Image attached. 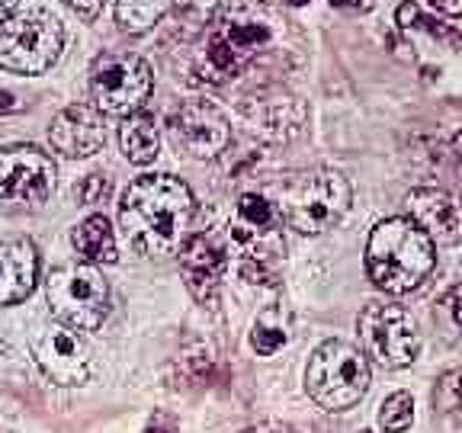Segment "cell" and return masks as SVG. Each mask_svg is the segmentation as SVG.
I'll return each instance as SVG.
<instances>
[{
  "label": "cell",
  "instance_id": "cb8c5ba5",
  "mask_svg": "<svg viewBox=\"0 0 462 433\" xmlns=\"http://www.w3.org/2000/svg\"><path fill=\"white\" fill-rule=\"evenodd\" d=\"M420 29H427V32L437 39H447L453 49H462V36L456 32V29H449L447 23H437L433 16H424V20H420Z\"/></svg>",
  "mask_w": 462,
  "mask_h": 433
},
{
  "label": "cell",
  "instance_id": "9c48e42d",
  "mask_svg": "<svg viewBox=\"0 0 462 433\" xmlns=\"http://www.w3.org/2000/svg\"><path fill=\"white\" fill-rule=\"evenodd\" d=\"M356 331L363 340V354L373 356L379 366L402 369L411 366L420 354V337L414 318L398 305L369 302L360 311Z\"/></svg>",
  "mask_w": 462,
  "mask_h": 433
},
{
  "label": "cell",
  "instance_id": "d4e9b609",
  "mask_svg": "<svg viewBox=\"0 0 462 433\" xmlns=\"http://www.w3.org/2000/svg\"><path fill=\"white\" fill-rule=\"evenodd\" d=\"M61 4H68L84 20H97L103 14V7H106V0H61Z\"/></svg>",
  "mask_w": 462,
  "mask_h": 433
},
{
  "label": "cell",
  "instance_id": "7a4b0ae2",
  "mask_svg": "<svg viewBox=\"0 0 462 433\" xmlns=\"http://www.w3.org/2000/svg\"><path fill=\"white\" fill-rule=\"evenodd\" d=\"M273 14L260 0H225L206 39L202 78L222 84L245 74L257 51L273 42Z\"/></svg>",
  "mask_w": 462,
  "mask_h": 433
},
{
  "label": "cell",
  "instance_id": "44dd1931",
  "mask_svg": "<svg viewBox=\"0 0 462 433\" xmlns=\"http://www.w3.org/2000/svg\"><path fill=\"white\" fill-rule=\"evenodd\" d=\"M414 424V398L408 392H395L379 408V427L385 433H404Z\"/></svg>",
  "mask_w": 462,
  "mask_h": 433
},
{
  "label": "cell",
  "instance_id": "ba28073f",
  "mask_svg": "<svg viewBox=\"0 0 462 433\" xmlns=\"http://www.w3.org/2000/svg\"><path fill=\"white\" fill-rule=\"evenodd\" d=\"M65 29L55 16L23 14L0 23V68L14 74H42L61 55Z\"/></svg>",
  "mask_w": 462,
  "mask_h": 433
},
{
  "label": "cell",
  "instance_id": "603a6c76",
  "mask_svg": "<svg viewBox=\"0 0 462 433\" xmlns=\"http://www.w3.org/2000/svg\"><path fill=\"white\" fill-rule=\"evenodd\" d=\"M78 196H80V202H87V206L106 199L109 196V177L106 173H90V177L78 187Z\"/></svg>",
  "mask_w": 462,
  "mask_h": 433
},
{
  "label": "cell",
  "instance_id": "8fae6325",
  "mask_svg": "<svg viewBox=\"0 0 462 433\" xmlns=\"http://www.w3.org/2000/svg\"><path fill=\"white\" fill-rule=\"evenodd\" d=\"M29 346H32V360L39 363V369L55 385L87 382V375H90V346L84 344L80 331L49 321V325L36 327Z\"/></svg>",
  "mask_w": 462,
  "mask_h": 433
},
{
  "label": "cell",
  "instance_id": "5b68a950",
  "mask_svg": "<svg viewBox=\"0 0 462 433\" xmlns=\"http://www.w3.org/2000/svg\"><path fill=\"white\" fill-rule=\"evenodd\" d=\"M350 209V183L337 170H309L282 189V218L302 235H325Z\"/></svg>",
  "mask_w": 462,
  "mask_h": 433
},
{
  "label": "cell",
  "instance_id": "d6a6232c",
  "mask_svg": "<svg viewBox=\"0 0 462 433\" xmlns=\"http://www.w3.org/2000/svg\"><path fill=\"white\" fill-rule=\"evenodd\" d=\"M16 4H20V0H0V23H7L10 16H14Z\"/></svg>",
  "mask_w": 462,
  "mask_h": 433
},
{
  "label": "cell",
  "instance_id": "ffe728a7",
  "mask_svg": "<svg viewBox=\"0 0 462 433\" xmlns=\"http://www.w3.org/2000/svg\"><path fill=\"white\" fill-rule=\"evenodd\" d=\"M171 0H116V20L125 32H144L167 14Z\"/></svg>",
  "mask_w": 462,
  "mask_h": 433
},
{
  "label": "cell",
  "instance_id": "3957f363",
  "mask_svg": "<svg viewBox=\"0 0 462 433\" xmlns=\"http://www.w3.org/2000/svg\"><path fill=\"white\" fill-rule=\"evenodd\" d=\"M437 263V244L411 218H385L369 231L366 273L389 296L414 292Z\"/></svg>",
  "mask_w": 462,
  "mask_h": 433
},
{
  "label": "cell",
  "instance_id": "9a60e30c",
  "mask_svg": "<svg viewBox=\"0 0 462 433\" xmlns=\"http://www.w3.org/2000/svg\"><path fill=\"white\" fill-rule=\"evenodd\" d=\"M180 263L183 276H187V286L199 302L212 299L218 292L225 280V270H228V244H225L222 235L209 231V235H193L187 244L180 247Z\"/></svg>",
  "mask_w": 462,
  "mask_h": 433
},
{
  "label": "cell",
  "instance_id": "5bb4252c",
  "mask_svg": "<svg viewBox=\"0 0 462 433\" xmlns=\"http://www.w3.org/2000/svg\"><path fill=\"white\" fill-rule=\"evenodd\" d=\"M49 142L65 158H87L103 148L106 142V119L90 103H74L55 115L49 129Z\"/></svg>",
  "mask_w": 462,
  "mask_h": 433
},
{
  "label": "cell",
  "instance_id": "2e32d148",
  "mask_svg": "<svg viewBox=\"0 0 462 433\" xmlns=\"http://www.w3.org/2000/svg\"><path fill=\"white\" fill-rule=\"evenodd\" d=\"M39 253L32 241H0V305H14L36 289Z\"/></svg>",
  "mask_w": 462,
  "mask_h": 433
},
{
  "label": "cell",
  "instance_id": "4316f807",
  "mask_svg": "<svg viewBox=\"0 0 462 433\" xmlns=\"http://www.w3.org/2000/svg\"><path fill=\"white\" fill-rule=\"evenodd\" d=\"M447 305H449V311H453L456 327L462 331V286H456L453 292H449V296H447Z\"/></svg>",
  "mask_w": 462,
  "mask_h": 433
},
{
  "label": "cell",
  "instance_id": "4fadbf2b",
  "mask_svg": "<svg viewBox=\"0 0 462 433\" xmlns=\"http://www.w3.org/2000/svg\"><path fill=\"white\" fill-rule=\"evenodd\" d=\"M408 218L424 231L433 244L462 241V202L437 187H418L408 193Z\"/></svg>",
  "mask_w": 462,
  "mask_h": 433
},
{
  "label": "cell",
  "instance_id": "f1b7e54d",
  "mask_svg": "<svg viewBox=\"0 0 462 433\" xmlns=\"http://www.w3.org/2000/svg\"><path fill=\"white\" fill-rule=\"evenodd\" d=\"M430 7H437L440 14L459 16L462 14V0H430Z\"/></svg>",
  "mask_w": 462,
  "mask_h": 433
},
{
  "label": "cell",
  "instance_id": "7c38bea8",
  "mask_svg": "<svg viewBox=\"0 0 462 433\" xmlns=\"http://www.w3.org/2000/svg\"><path fill=\"white\" fill-rule=\"evenodd\" d=\"M167 132H171V142L193 161L218 158L231 138V125L225 113L206 100L187 103L177 109L167 123Z\"/></svg>",
  "mask_w": 462,
  "mask_h": 433
},
{
  "label": "cell",
  "instance_id": "836d02e7",
  "mask_svg": "<svg viewBox=\"0 0 462 433\" xmlns=\"http://www.w3.org/2000/svg\"><path fill=\"white\" fill-rule=\"evenodd\" d=\"M144 433H173V430H171V427H164V424H161V420H154V424L148 427V430H144Z\"/></svg>",
  "mask_w": 462,
  "mask_h": 433
},
{
  "label": "cell",
  "instance_id": "8d00e7d4",
  "mask_svg": "<svg viewBox=\"0 0 462 433\" xmlns=\"http://www.w3.org/2000/svg\"><path fill=\"white\" fill-rule=\"evenodd\" d=\"M360 433H373V430H360Z\"/></svg>",
  "mask_w": 462,
  "mask_h": 433
},
{
  "label": "cell",
  "instance_id": "7402d4cb",
  "mask_svg": "<svg viewBox=\"0 0 462 433\" xmlns=\"http://www.w3.org/2000/svg\"><path fill=\"white\" fill-rule=\"evenodd\" d=\"M286 344V327L270 321V318H260L251 331V346L260 356H273L280 346Z\"/></svg>",
  "mask_w": 462,
  "mask_h": 433
},
{
  "label": "cell",
  "instance_id": "52a82bcc",
  "mask_svg": "<svg viewBox=\"0 0 462 433\" xmlns=\"http://www.w3.org/2000/svg\"><path fill=\"white\" fill-rule=\"evenodd\" d=\"M154 90V74L148 61L129 51L100 55L90 68V97L103 115L142 113Z\"/></svg>",
  "mask_w": 462,
  "mask_h": 433
},
{
  "label": "cell",
  "instance_id": "4dcf8cb0",
  "mask_svg": "<svg viewBox=\"0 0 462 433\" xmlns=\"http://www.w3.org/2000/svg\"><path fill=\"white\" fill-rule=\"evenodd\" d=\"M375 0H331V7H340V10H369Z\"/></svg>",
  "mask_w": 462,
  "mask_h": 433
},
{
  "label": "cell",
  "instance_id": "83f0119b",
  "mask_svg": "<svg viewBox=\"0 0 462 433\" xmlns=\"http://www.w3.org/2000/svg\"><path fill=\"white\" fill-rule=\"evenodd\" d=\"M16 109H23L20 97L10 94V90H0V113H16Z\"/></svg>",
  "mask_w": 462,
  "mask_h": 433
},
{
  "label": "cell",
  "instance_id": "8992f818",
  "mask_svg": "<svg viewBox=\"0 0 462 433\" xmlns=\"http://www.w3.org/2000/svg\"><path fill=\"white\" fill-rule=\"evenodd\" d=\"M51 318L74 331H97L109 311V286L94 263H68L45 286Z\"/></svg>",
  "mask_w": 462,
  "mask_h": 433
},
{
  "label": "cell",
  "instance_id": "6da1fadb",
  "mask_svg": "<svg viewBox=\"0 0 462 433\" xmlns=\"http://www.w3.org/2000/svg\"><path fill=\"white\" fill-rule=\"evenodd\" d=\"M193 193L171 173L138 177L119 202L123 235L142 257H171L189 241Z\"/></svg>",
  "mask_w": 462,
  "mask_h": 433
},
{
  "label": "cell",
  "instance_id": "ac0fdd59",
  "mask_svg": "<svg viewBox=\"0 0 462 433\" xmlns=\"http://www.w3.org/2000/svg\"><path fill=\"white\" fill-rule=\"evenodd\" d=\"M280 218H282V212L276 209L267 196L247 193V196H241V202H238V225L231 228V238L241 241V244H251L260 235H270V231L280 225Z\"/></svg>",
  "mask_w": 462,
  "mask_h": 433
},
{
  "label": "cell",
  "instance_id": "1f68e13d",
  "mask_svg": "<svg viewBox=\"0 0 462 433\" xmlns=\"http://www.w3.org/2000/svg\"><path fill=\"white\" fill-rule=\"evenodd\" d=\"M443 385H447V392H453V398H462V373H453L443 379Z\"/></svg>",
  "mask_w": 462,
  "mask_h": 433
},
{
  "label": "cell",
  "instance_id": "30bf717a",
  "mask_svg": "<svg viewBox=\"0 0 462 433\" xmlns=\"http://www.w3.org/2000/svg\"><path fill=\"white\" fill-rule=\"evenodd\" d=\"M55 187V164L36 144H14L0 152V202L42 206Z\"/></svg>",
  "mask_w": 462,
  "mask_h": 433
},
{
  "label": "cell",
  "instance_id": "e575fe53",
  "mask_svg": "<svg viewBox=\"0 0 462 433\" xmlns=\"http://www.w3.org/2000/svg\"><path fill=\"white\" fill-rule=\"evenodd\" d=\"M453 152H456V158H459V164H462V132L456 135V142H453Z\"/></svg>",
  "mask_w": 462,
  "mask_h": 433
},
{
  "label": "cell",
  "instance_id": "277c9868",
  "mask_svg": "<svg viewBox=\"0 0 462 433\" xmlns=\"http://www.w3.org/2000/svg\"><path fill=\"white\" fill-rule=\"evenodd\" d=\"M305 389L325 411H350L369 389V360L363 350L328 340L311 354L305 369Z\"/></svg>",
  "mask_w": 462,
  "mask_h": 433
},
{
  "label": "cell",
  "instance_id": "d590c367",
  "mask_svg": "<svg viewBox=\"0 0 462 433\" xmlns=\"http://www.w3.org/2000/svg\"><path fill=\"white\" fill-rule=\"evenodd\" d=\"M282 4H289V7H305L309 0H282Z\"/></svg>",
  "mask_w": 462,
  "mask_h": 433
},
{
  "label": "cell",
  "instance_id": "d6986e66",
  "mask_svg": "<svg viewBox=\"0 0 462 433\" xmlns=\"http://www.w3.org/2000/svg\"><path fill=\"white\" fill-rule=\"evenodd\" d=\"M71 244L87 263H113L116 260V235L103 216H90L74 228Z\"/></svg>",
  "mask_w": 462,
  "mask_h": 433
},
{
  "label": "cell",
  "instance_id": "484cf974",
  "mask_svg": "<svg viewBox=\"0 0 462 433\" xmlns=\"http://www.w3.org/2000/svg\"><path fill=\"white\" fill-rule=\"evenodd\" d=\"M395 20L402 29H411V26H420V20H424V14H420L414 4H402V7L395 10Z\"/></svg>",
  "mask_w": 462,
  "mask_h": 433
},
{
  "label": "cell",
  "instance_id": "f546056e",
  "mask_svg": "<svg viewBox=\"0 0 462 433\" xmlns=\"http://www.w3.org/2000/svg\"><path fill=\"white\" fill-rule=\"evenodd\" d=\"M241 433H296V430L286 424H257V427H247V430H241Z\"/></svg>",
  "mask_w": 462,
  "mask_h": 433
},
{
  "label": "cell",
  "instance_id": "e0dca14e",
  "mask_svg": "<svg viewBox=\"0 0 462 433\" xmlns=\"http://www.w3.org/2000/svg\"><path fill=\"white\" fill-rule=\"evenodd\" d=\"M119 144H123V154L132 164H138V167L152 164L161 154V135H158L154 115H148V113L125 115V123L119 125Z\"/></svg>",
  "mask_w": 462,
  "mask_h": 433
}]
</instances>
